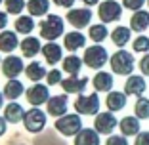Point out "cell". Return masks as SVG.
<instances>
[{
    "mask_svg": "<svg viewBox=\"0 0 149 145\" xmlns=\"http://www.w3.org/2000/svg\"><path fill=\"white\" fill-rule=\"evenodd\" d=\"M111 71L115 75H123L128 76L134 71V56L126 50H117L111 56Z\"/></svg>",
    "mask_w": 149,
    "mask_h": 145,
    "instance_id": "obj_1",
    "label": "cell"
},
{
    "mask_svg": "<svg viewBox=\"0 0 149 145\" xmlns=\"http://www.w3.org/2000/svg\"><path fill=\"white\" fill-rule=\"evenodd\" d=\"M40 35L46 40H56L57 36L63 35V19L59 15L50 13L48 17L40 23Z\"/></svg>",
    "mask_w": 149,
    "mask_h": 145,
    "instance_id": "obj_2",
    "label": "cell"
},
{
    "mask_svg": "<svg viewBox=\"0 0 149 145\" xmlns=\"http://www.w3.org/2000/svg\"><path fill=\"white\" fill-rule=\"evenodd\" d=\"M56 128L63 136H77L82 130V120L79 114H61V119H57L56 122Z\"/></svg>",
    "mask_w": 149,
    "mask_h": 145,
    "instance_id": "obj_3",
    "label": "cell"
},
{
    "mask_svg": "<svg viewBox=\"0 0 149 145\" xmlns=\"http://www.w3.org/2000/svg\"><path fill=\"white\" fill-rule=\"evenodd\" d=\"M109 56H107V50L100 44H94L90 48H86L84 52V63L88 67H92V69H101V67L107 63Z\"/></svg>",
    "mask_w": 149,
    "mask_h": 145,
    "instance_id": "obj_4",
    "label": "cell"
},
{
    "mask_svg": "<svg viewBox=\"0 0 149 145\" xmlns=\"http://www.w3.org/2000/svg\"><path fill=\"white\" fill-rule=\"evenodd\" d=\"M97 15L103 23H111V21H117L120 19L123 15V6L115 2V0H103L97 8Z\"/></svg>",
    "mask_w": 149,
    "mask_h": 145,
    "instance_id": "obj_5",
    "label": "cell"
},
{
    "mask_svg": "<svg viewBox=\"0 0 149 145\" xmlns=\"http://www.w3.org/2000/svg\"><path fill=\"white\" fill-rule=\"evenodd\" d=\"M23 122H25L27 130L29 132H42V128L46 126V114L42 113L40 109H36V107H33L31 111H27L25 117H23Z\"/></svg>",
    "mask_w": 149,
    "mask_h": 145,
    "instance_id": "obj_6",
    "label": "cell"
},
{
    "mask_svg": "<svg viewBox=\"0 0 149 145\" xmlns=\"http://www.w3.org/2000/svg\"><path fill=\"white\" fill-rule=\"evenodd\" d=\"M74 109L79 111V114H97V111H100V97L96 94L77 97Z\"/></svg>",
    "mask_w": 149,
    "mask_h": 145,
    "instance_id": "obj_7",
    "label": "cell"
},
{
    "mask_svg": "<svg viewBox=\"0 0 149 145\" xmlns=\"http://www.w3.org/2000/svg\"><path fill=\"white\" fill-rule=\"evenodd\" d=\"M118 126V120L115 119L113 111L111 113H97L96 120H94V128H96L100 134H105V136H111L115 128Z\"/></svg>",
    "mask_w": 149,
    "mask_h": 145,
    "instance_id": "obj_8",
    "label": "cell"
},
{
    "mask_svg": "<svg viewBox=\"0 0 149 145\" xmlns=\"http://www.w3.org/2000/svg\"><path fill=\"white\" fill-rule=\"evenodd\" d=\"M147 90V82L141 75H128V80L124 82V94L126 96H143Z\"/></svg>",
    "mask_w": 149,
    "mask_h": 145,
    "instance_id": "obj_9",
    "label": "cell"
},
{
    "mask_svg": "<svg viewBox=\"0 0 149 145\" xmlns=\"http://www.w3.org/2000/svg\"><path fill=\"white\" fill-rule=\"evenodd\" d=\"M90 19H92V12L88 8H77V10H71V12L67 13V21L73 27H77V29L86 27L88 23H90Z\"/></svg>",
    "mask_w": 149,
    "mask_h": 145,
    "instance_id": "obj_10",
    "label": "cell"
},
{
    "mask_svg": "<svg viewBox=\"0 0 149 145\" xmlns=\"http://www.w3.org/2000/svg\"><path fill=\"white\" fill-rule=\"evenodd\" d=\"M27 99L33 107H38L42 103H48V88L42 84H33L31 88L27 90Z\"/></svg>",
    "mask_w": 149,
    "mask_h": 145,
    "instance_id": "obj_11",
    "label": "cell"
},
{
    "mask_svg": "<svg viewBox=\"0 0 149 145\" xmlns=\"http://www.w3.org/2000/svg\"><path fill=\"white\" fill-rule=\"evenodd\" d=\"M130 29L134 33H143L149 29V12L145 10H138L132 13L130 17Z\"/></svg>",
    "mask_w": 149,
    "mask_h": 145,
    "instance_id": "obj_12",
    "label": "cell"
},
{
    "mask_svg": "<svg viewBox=\"0 0 149 145\" xmlns=\"http://www.w3.org/2000/svg\"><path fill=\"white\" fill-rule=\"evenodd\" d=\"M21 71H23V61L19 59V57H15V56L6 57L4 63H2V73H4L8 78H15Z\"/></svg>",
    "mask_w": 149,
    "mask_h": 145,
    "instance_id": "obj_13",
    "label": "cell"
},
{
    "mask_svg": "<svg viewBox=\"0 0 149 145\" xmlns=\"http://www.w3.org/2000/svg\"><path fill=\"white\" fill-rule=\"evenodd\" d=\"M74 145H100V132L96 128H82L79 134H77V139Z\"/></svg>",
    "mask_w": 149,
    "mask_h": 145,
    "instance_id": "obj_14",
    "label": "cell"
},
{
    "mask_svg": "<svg viewBox=\"0 0 149 145\" xmlns=\"http://www.w3.org/2000/svg\"><path fill=\"white\" fill-rule=\"evenodd\" d=\"M88 84V78H79L77 75H71L69 78L61 80V88L67 94H80Z\"/></svg>",
    "mask_w": 149,
    "mask_h": 145,
    "instance_id": "obj_15",
    "label": "cell"
},
{
    "mask_svg": "<svg viewBox=\"0 0 149 145\" xmlns=\"http://www.w3.org/2000/svg\"><path fill=\"white\" fill-rule=\"evenodd\" d=\"M118 128L123 136H138L140 134V119L138 117H124L120 122H118Z\"/></svg>",
    "mask_w": 149,
    "mask_h": 145,
    "instance_id": "obj_16",
    "label": "cell"
},
{
    "mask_svg": "<svg viewBox=\"0 0 149 145\" xmlns=\"http://www.w3.org/2000/svg\"><path fill=\"white\" fill-rule=\"evenodd\" d=\"M92 84L97 92H111V88H113V75L101 71V73H97L92 78Z\"/></svg>",
    "mask_w": 149,
    "mask_h": 145,
    "instance_id": "obj_17",
    "label": "cell"
},
{
    "mask_svg": "<svg viewBox=\"0 0 149 145\" xmlns=\"http://www.w3.org/2000/svg\"><path fill=\"white\" fill-rule=\"evenodd\" d=\"M126 94H123V92H109V96H107V99H105V105H107V109L109 111H120V109H124L126 107Z\"/></svg>",
    "mask_w": 149,
    "mask_h": 145,
    "instance_id": "obj_18",
    "label": "cell"
},
{
    "mask_svg": "<svg viewBox=\"0 0 149 145\" xmlns=\"http://www.w3.org/2000/svg\"><path fill=\"white\" fill-rule=\"evenodd\" d=\"M67 111V96H56L48 99V113L52 117H61Z\"/></svg>",
    "mask_w": 149,
    "mask_h": 145,
    "instance_id": "obj_19",
    "label": "cell"
},
{
    "mask_svg": "<svg viewBox=\"0 0 149 145\" xmlns=\"http://www.w3.org/2000/svg\"><path fill=\"white\" fill-rule=\"evenodd\" d=\"M130 33H132L130 27H123V25H118L117 29H115V31L111 33V40H113V44H115V46H118V48L126 46L128 42H130Z\"/></svg>",
    "mask_w": 149,
    "mask_h": 145,
    "instance_id": "obj_20",
    "label": "cell"
},
{
    "mask_svg": "<svg viewBox=\"0 0 149 145\" xmlns=\"http://www.w3.org/2000/svg\"><path fill=\"white\" fill-rule=\"evenodd\" d=\"M42 53H44V59H46L50 65H54V63H57L61 59V48H59L54 40H50L48 44L42 48Z\"/></svg>",
    "mask_w": 149,
    "mask_h": 145,
    "instance_id": "obj_21",
    "label": "cell"
},
{
    "mask_svg": "<svg viewBox=\"0 0 149 145\" xmlns=\"http://www.w3.org/2000/svg\"><path fill=\"white\" fill-rule=\"evenodd\" d=\"M21 52H23V56H27V57H35L38 52H42L38 38H33V36L25 38L21 42Z\"/></svg>",
    "mask_w": 149,
    "mask_h": 145,
    "instance_id": "obj_22",
    "label": "cell"
},
{
    "mask_svg": "<svg viewBox=\"0 0 149 145\" xmlns=\"http://www.w3.org/2000/svg\"><path fill=\"white\" fill-rule=\"evenodd\" d=\"M84 42H86L84 35H80V33H77V31L67 33V35H65V48H67V50H71V52H74V50L82 48Z\"/></svg>",
    "mask_w": 149,
    "mask_h": 145,
    "instance_id": "obj_23",
    "label": "cell"
},
{
    "mask_svg": "<svg viewBox=\"0 0 149 145\" xmlns=\"http://www.w3.org/2000/svg\"><path fill=\"white\" fill-rule=\"evenodd\" d=\"M25 117V113H23V107L19 105V103H10V105H6L4 109V119L10 120V122H19V120Z\"/></svg>",
    "mask_w": 149,
    "mask_h": 145,
    "instance_id": "obj_24",
    "label": "cell"
},
{
    "mask_svg": "<svg viewBox=\"0 0 149 145\" xmlns=\"http://www.w3.org/2000/svg\"><path fill=\"white\" fill-rule=\"evenodd\" d=\"M15 46H17V36H15V33L4 31L0 35V50L12 52V50H15Z\"/></svg>",
    "mask_w": 149,
    "mask_h": 145,
    "instance_id": "obj_25",
    "label": "cell"
},
{
    "mask_svg": "<svg viewBox=\"0 0 149 145\" xmlns=\"http://www.w3.org/2000/svg\"><path fill=\"white\" fill-rule=\"evenodd\" d=\"M21 94H23V84L19 82V80L12 78L4 86V97H8V99H15V97H19Z\"/></svg>",
    "mask_w": 149,
    "mask_h": 145,
    "instance_id": "obj_26",
    "label": "cell"
},
{
    "mask_svg": "<svg viewBox=\"0 0 149 145\" xmlns=\"http://www.w3.org/2000/svg\"><path fill=\"white\" fill-rule=\"evenodd\" d=\"M80 67H82V61H80V57H77V56H69V57L63 59V69H65V73H69V75H79Z\"/></svg>",
    "mask_w": 149,
    "mask_h": 145,
    "instance_id": "obj_27",
    "label": "cell"
},
{
    "mask_svg": "<svg viewBox=\"0 0 149 145\" xmlns=\"http://www.w3.org/2000/svg\"><path fill=\"white\" fill-rule=\"evenodd\" d=\"M134 113H136V117L140 120L149 119V99H147V97H143V96L138 97L136 105H134Z\"/></svg>",
    "mask_w": 149,
    "mask_h": 145,
    "instance_id": "obj_28",
    "label": "cell"
},
{
    "mask_svg": "<svg viewBox=\"0 0 149 145\" xmlns=\"http://www.w3.org/2000/svg\"><path fill=\"white\" fill-rule=\"evenodd\" d=\"M27 8H29V12L33 15H44L50 8V2L48 0H29L27 2Z\"/></svg>",
    "mask_w": 149,
    "mask_h": 145,
    "instance_id": "obj_29",
    "label": "cell"
},
{
    "mask_svg": "<svg viewBox=\"0 0 149 145\" xmlns=\"http://www.w3.org/2000/svg\"><path fill=\"white\" fill-rule=\"evenodd\" d=\"M35 27V21H33L29 15H19V19H15V29H17L21 35H29Z\"/></svg>",
    "mask_w": 149,
    "mask_h": 145,
    "instance_id": "obj_30",
    "label": "cell"
},
{
    "mask_svg": "<svg viewBox=\"0 0 149 145\" xmlns=\"http://www.w3.org/2000/svg\"><path fill=\"white\" fill-rule=\"evenodd\" d=\"M88 35H90V38H92L94 42H103L109 33H107V27L103 25V23H100V25H92L90 27V33H88Z\"/></svg>",
    "mask_w": 149,
    "mask_h": 145,
    "instance_id": "obj_31",
    "label": "cell"
},
{
    "mask_svg": "<svg viewBox=\"0 0 149 145\" xmlns=\"http://www.w3.org/2000/svg\"><path fill=\"white\" fill-rule=\"evenodd\" d=\"M25 73H27V76H29L31 80H40L44 75H46L44 67L40 65V63H36V61L29 63V65H27V69H25Z\"/></svg>",
    "mask_w": 149,
    "mask_h": 145,
    "instance_id": "obj_32",
    "label": "cell"
},
{
    "mask_svg": "<svg viewBox=\"0 0 149 145\" xmlns=\"http://www.w3.org/2000/svg\"><path fill=\"white\" fill-rule=\"evenodd\" d=\"M134 52H140V53H147L149 52V38L143 35H140L138 38H134V44H132Z\"/></svg>",
    "mask_w": 149,
    "mask_h": 145,
    "instance_id": "obj_33",
    "label": "cell"
},
{
    "mask_svg": "<svg viewBox=\"0 0 149 145\" xmlns=\"http://www.w3.org/2000/svg\"><path fill=\"white\" fill-rule=\"evenodd\" d=\"M25 8L23 0H6V10L10 13H21V10Z\"/></svg>",
    "mask_w": 149,
    "mask_h": 145,
    "instance_id": "obj_34",
    "label": "cell"
},
{
    "mask_svg": "<svg viewBox=\"0 0 149 145\" xmlns=\"http://www.w3.org/2000/svg\"><path fill=\"white\" fill-rule=\"evenodd\" d=\"M147 0H123V6L126 10H132V12H138V10L143 8V4Z\"/></svg>",
    "mask_w": 149,
    "mask_h": 145,
    "instance_id": "obj_35",
    "label": "cell"
},
{
    "mask_svg": "<svg viewBox=\"0 0 149 145\" xmlns=\"http://www.w3.org/2000/svg\"><path fill=\"white\" fill-rule=\"evenodd\" d=\"M105 145H128V141H126V136H109Z\"/></svg>",
    "mask_w": 149,
    "mask_h": 145,
    "instance_id": "obj_36",
    "label": "cell"
},
{
    "mask_svg": "<svg viewBox=\"0 0 149 145\" xmlns=\"http://www.w3.org/2000/svg\"><path fill=\"white\" fill-rule=\"evenodd\" d=\"M140 71H141V75L143 76H149V53H145L143 57L140 59Z\"/></svg>",
    "mask_w": 149,
    "mask_h": 145,
    "instance_id": "obj_37",
    "label": "cell"
},
{
    "mask_svg": "<svg viewBox=\"0 0 149 145\" xmlns=\"http://www.w3.org/2000/svg\"><path fill=\"white\" fill-rule=\"evenodd\" d=\"M59 80H61V73H59L57 69H54V71H50V73H48V84H50V86L57 84Z\"/></svg>",
    "mask_w": 149,
    "mask_h": 145,
    "instance_id": "obj_38",
    "label": "cell"
},
{
    "mask_svg": "<svg viewBox=\"0 0 149 145\" xmlns=\"http://www.w3.org/2000/svg\"><path fill=\"white\" fill-rule=\"evenodd\" d=\"M134 145H149V132H140L138 134Z\"/></svg>",
    "mask_w": 149,
    "mask_h": 145,
    "instance_id": "obj_39",
    "label": "cell"
},
{
    "mask_svg": "<svg viewBox=\"0 0 149 145\" xmlns=\"http://www.w3.org/2000/svg\"><path fill=\"white\" fill-rule=\"evenodd\" d=\"M54 2H56L57 6H63V8H71L74 0H54Z\"/></svg>",
    "mask_w": 149,
    "mask_h": 145,
    "instance_id": "obj_40",
    "label": "cell"
},
{
    "mask_svg": "<svg viewBox=\"0 0 149 145\" xmlns=\"http://www.w3.org/2000/svg\"><path fill=\"white\" fill-rule=\"evenodd\" d=\"M6 23H8V17H6V13H4V12H0V29H4Z\"/></svg>",
    "mask_w": 149,
    "mask_h": 145,
    "instance_id": "obj_41",
    "label": "cell"
},
{
    "mask_svg": "<svg viewBox=\"0 0 149 145\" xmlns=\"http://www.w3.org/2000/svg\"><path fill=\"white\" fill-rule=\"evenodd\" d=\"M4 130H6V122H4V119L0 117V136L4 134Z\"/></svg>",
    "mask_w": 149,
    "mask_h": 145,
    "instance_id": "obj_42",
    "label": "cell"
},
{
    "mask_svg": "<svg viewBox=\"0 0 149 145\" xmlns=\"http://www.w3.org/2000/svg\"><path fill=\"white\" fill-rule=\"evenodd\" d=\"M84 4H88V6H94V4H97V2H100V0H82Z\"/></svg>",
    "mask_w": 149,
    "mask_h": 145,
    "instance_id": "obj_43",
    "label": "cell"
},
{
    "mask_svg": "<svg viewBox=\"0 0 149 145\" xmlns=\"http://www.w3.org/2000/svg\"><path fill=\"white\" fill-rule=\"evenodd\" d=\"M0 107H2V94H0Z\"/></svg>",
    "mask_w": 149,
    "mask_h": 145,
    "instance_id": "obj_44",
    "label": "cell"
},
{
    "mask_svg": "<svg viewBox=\"0 0 149 145\" xmlns=\"http://www.w3.org/2000/svg\"><path fill=\"white\" fill-rule=\"evenodd\" d=\"M147 6H149V0H147Z\"/></svg>",
    "mask_w": 149,
    "mask_h": 145,
    "instance_id": "obj_45",
    "label": "cell"
},
{
    "mask_svg": "<svg viewBox=\"0 0 149 145\" xmlns=\"http://www.w3.org/2000/svg\"><path fill=\"white\" fill-rule=\"evenodd\" d=\"M0 4H2V0H0Z\"/></svg>",
    "mask_w": 149,
    "mask_h": 145,
    "instance_id": "obj_46",
    "label": "cell"
}]
</instances>
